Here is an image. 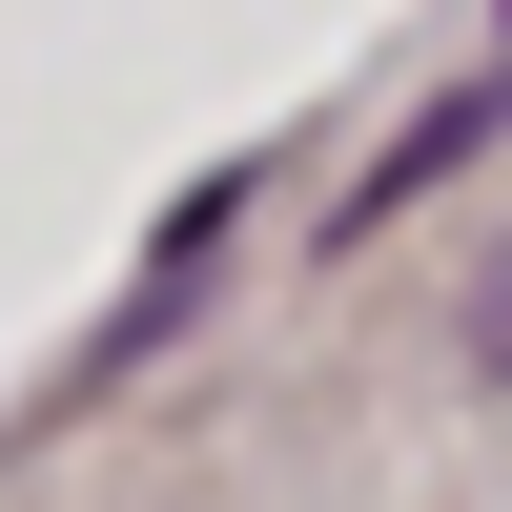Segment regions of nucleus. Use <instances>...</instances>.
Returning a JSON list of instances; mask_svg holds the SVG:
<instances>
[{
    "instance_id": "f257e3e1",
    "label": "nucleus",
    "mask_w": 512,
    "mask_h": 512,
    "mask_svg": "<svg viewBox=\"0 0 512 512\" xmlns=\"http://www.w3.org/2000/svg\"><path fill=\"white\" fill-rule=\"evenodd\" d=\"M472 369H492V390H512V267H492V308H472Z\"/></svg>"
}]
</instances>
